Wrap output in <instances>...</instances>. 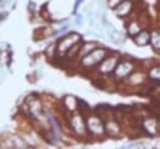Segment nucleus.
Masks as SVG:
<instances>
[{"mask_svg":"<svg viewBox=\"0 0 160 149\" xmlns=\"http://www.w3.org/2000/svg\"><path fill=\"white\" fill-rule=\"evenodd\" d=\"M132 70H134V65L130 61H121L120 64H118V66H115V78L122 79L128 76Z\"/></svg>","mask_w":160,"mask_h":149,"instance_id":"4","label":"nucleus"},{"mask_svg":"<svg viewBox=\"0 0 160 149\" xmlns=\"http://www.w3.org/2000/svg\"><path fill=\"white\" fill-rule=\"evenodd\" d=\"M141 80H142V74H135L134 76H131V78L129 79V81H130L131 84H139Z\"/></svg>","mask_w":160,"mask_h":149,"instance_id":"18","label":"nucleus"},{"mask_svg":"<svg viewBox=\"0 0 160 149\" xmlns=\"http://www.w3.org/2000/svg\"><path fill=\"white\" fill-rule=\"evenodd\" d=\"M134 40L138 45L142 46V45H146L148 43H150V33L146 31V30H140L135 36H134Z\"/></svg>","mask_w":160,"mask_h":149,"instance_id":"10","label":"nucleus"},{"mask_svg":"<svg viewBox=\"0 0 160 149\" xmlns=\"http://www.w3.org/2000/svg\"><path fill=\"white\" fill-rule=\"evenodd\" d=\"M75 23H76V25H80V24L82 23V16H81V15H76V20H75Z\"/></svg>","mask_w":160,"mask_h":149,"instance_id":"22","label":"nucleus"},{"mask_svg":"<svg viewBox=\"0 0 160 149\" xmlns=\"http://www.w3.org/2000/svg\"><path fill=\"white\" fill-rule=\"evenodd\" d=\"M5 15H6V14H1V15H0V20H2V19H4V16H5Z\"/></svg>","mask_w":160,"mask_h":149,"instance_id":"23","label":"nucleus"},{"mask_svg":"<svg viewBox=\"0 0 160 149\" xmlns=\"http://www.w3.org/2000/svg\"><path fill=\"white\" fill-rule=\"evenodd\" d=\"M70 49H71V51H69V54H68L69 56H74V55L78 53V50H79V48H78V45H76V44H75V45H72Z\"/></svg>","mask_w":160,"mask_h":149,"instance_id":"20","label":"nucleus"},{"mask_svg":"<svg viewBox=\"0 0 160 149\" xmlns=\"http://www.w3.org/2000/svg\"><path fill=\"white\" fill-rule=\"evenodd\" d=\"M132 9V3L129 1V0H124L122 3H120L114 10H115V14L120 18H124V16H128L130 14Z\"/></svg>","mask_w":160,"mask_h":149,"instance_id":"7","label":"nucleus"},{"mask_svg":"<svg viewBox=\"0 0 160 149\" xmlns=\"http://www.w3.org/2000/svg\"><path fill=\"white\" fill-rule=\"evenodd\" d=\"M96 46V44H94V43H88V44H85L84 46H82V49H80V54L81 55H86L88 54V51L90 50H94V48Z\"/></svg>","mask_w":160,"mask_h":149,"instance_id":"17","label":"nucleus"},{"mask_svg":"<svg viewBox=\"0 0 160 149\" xmlns=\"http://www.w3.org/2000/svg\"><path fill=\"white\" fill-rule=\"evenodd\" d=\"M28 105H29V110L31 113L32 116L38 118V119H42L45 118L42 115V106L41 103L38 99H28Z\"/></svg>","mask_w":160,"mask_h":149,"instance_id":"5","label":"nucleus"},{"mask_svg":"<svg viewBox=\"0 0 160 149\" xmlns=\"http://www.w3.org/2000/svg\"><path fill=\"white\" fill-rule=\"evenodd\" d=\"M149 76L152 80H158L160 81V66H154L150 71H149Z\"/></svg>","mask_w":160,"mask_h":149,"instance_id":"16","label":"nucleus"},{"mask_svg":"<svg viewBox=\"0 0 160 149\" xmlns=\"http://www.w3.org/2000/svg\"><path fill=\"white\" fill-rule=\"evenodd\" d=\"M79 40H80V36H79L78 34H75V33H72V34H70V35L62 38V39L59 41V44H58V48H56L58 53H59V54H65V53H66L68 50H70V48H71L72 45H75Z\"/></svg>","mask_w":160,"mask_h":149,"instance_id":"2","label":"nucleus"},{"mask_svg":"<svg viewBox=\"0 0 160 149\" xmlns=\"http://www.w3.org/2000/svg\"><path fill=\"white\" fill-rule=\"evenodd\" d=\"M104 25L106 26V30H108V34H109V39H110L112 43H115V44H120V43L124 41L122 35H121L118 30H115L112 25H110V24H108V23L104 24Z\"/></svg>","mask_w":160,"mask_h":149,"instance_id":"8","label":"nucleus"},{"mask_svg":"<svg viewBox=\"0 0 160 149\" xmlns=\"http://www.w3.org/2000/svg\"><path fill=\"white\" fill-rule=\"evenodd\" d=\"M70 125L72 128V130L79 134V135H82L85 133V123L81 118V115H74L71 119H70Z\"/></svg>","mask_w":160,"mask_h":149,"instance_id":"6","label":"nucleus"},{"mask_svg":"<svg viewBox=\"0 0 160 149\" xmlns=\"http://www.w3.org/2000/svg\"><path fill=\"white\" fill-rule=\"evenodd\" d=\"M86 125H88V129L90 133L92 134H96V135H100L104 133V126H102V123H101V119L99 116H95V115H91L86 119Z\"/></svg>","mask_w":160,"mask_h":149,"instance_id":"3","label":"nucleus"},{"mask_svg":"<svg viewBox=\"0 0 160 149\" xmlns=\"http://www.w3.org/2000/svg\"><path fill=\"white\" fill-rule=\"evenodd\" d=\"M54 49H55L54 46H49V48H48V50H46V55H48V56H50V58H52V56H54V53H52V50H54Z\"/></svg>","mask_w":160,"mask_h":149,"instance_id":"21","label":"nucleus"},{"mask_svg":"<svg viewBox=\"0 0 160 149\" xmlns=\"http://www.w3.org/2000/svg\"><path fill=\"white\" fill-rule=\"evenodd\" d=\"M124 0H109L108 1V4H109V8L110 9H115L120 3H122Z\"/></svg>","mask_w":160,"mask_h":149,"instance_id":"19","label":"nucleus"},{"mask_svg":"<svg viewBox=\"0 0 160 149\" xmlns=\"http://www.w3.org/2000/svg\"><path fill=\"white\" fill-rule=\"evenodd\" d=\"M144 128L150 133L154 134L156 131V120L155 119H148L144 121Z\"/></svg>","mask_w":160,"mask_h":149,"instance_id":"14","label":"nucleus"},{"mask_svg":"<svg viewBox=\"0 0 160 149\" xmlns=\"http://www.w3.org/2000/svg\"><path fill=\"white\" fill-rule=\"evenodd\" d=\"M105 55H106V50L105 49H94V50H91L90 53H88L82 58L81 64L85 68H91V66L99 64L100 61H102L105 59Z\"/></svg>","mask_w":160,"mask_h":149,"instance_id":"1","label":"nucleus"},{"mask_svg":"<svg viewBox=\"0 0 160 149\" xmlns=\"http://www.w3.org/2000/svg\"><path fill=\"white\" fill-rule=\"evenodd\" d=\"M150 43L155 49H160V31H152L150 35Z\"/></svg>","mask_w":160,"mask_h":149,"instance_id":"15","label":"nucleus"},{"mask_svg":"<svg viewBox=\"0 0 160 149\" xmlns=\"http://www.w3.org/2000/svg\"><path fill=\"white\" fill-rule=\"evenodd\" d=\"M76 104H78V101H76V99L74 96H65V99H64V106L68 110H70V111L75 110L76 109Z\"/></svg>","mask_w":160,"mask_h":149,"instance_id":"12","label":"nucleus"},{"mask_svg":"<svg viewBox=\"0 0 160 149\" xmlns=\"http://www.w3.org/2000/svg\"><path fill=\"white\" fill-rule=\"evenodd\" d=\"M116 63H118V59L116 58H108V59H104L102 64L100 65L99 70L101 73H110L115 69L116 66Z\"/></svg>","mask_w":160,"mask_h":149,"instance_id":"9","label":"nucleus"},{"mask_svg":"<svg viewBox=\"0 0 160 149\" xmlns=\"http://www.w3.org/2000/svg\"><path fill=\"white\" fill-rule=\"evenodd\" d=\"M106 130H108V133H109L111 136H116V135H119V133H120V126L118 125V123L110 120V121L106 123Z\"/></svg>","mask_w":160,"mask_h":149,"instance_id":"11","label":"nucleus"},{"mask_svg":"<svg viewBox=\"0 0 160 149\" xmlns=\"http://www.w3.org/2000/svg\"><path fill=\"white\" fill-rule=\"evenodd\" d=\"M140 30H141V25H140L136 20L130 21V24H129V26H128V31H129V34H130L131 36H135Z\"/></svg>","mask_w":160,"mask_h":149,"instance_id":"13","label":"nucleus"}]
</instances>
